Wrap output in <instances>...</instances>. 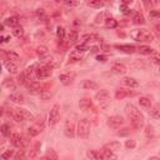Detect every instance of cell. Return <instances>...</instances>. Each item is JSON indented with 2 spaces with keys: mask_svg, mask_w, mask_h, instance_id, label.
I'll return each instance as SVG.
<instances>
[{
  "mask_svg": "<svg viewBox=\"0 0 160 160\" xmlns=\"http://www.w3.org/2000/svg\"><path fill=\"white\" fill-rule=\"evenodd\" d=\"M64 134L66 138H74L75 136V126L71 119H68L65 122V129H64Z\"/></svg>",
  "mask_w": 160,
  "mask_h": 160,
  "instance_id": "cell-11",
  "label": "cell"
},
{
  "mask_svg": "<svg viewBox=\"0 0 160 160\" xmlns=\"http://www.w3.org/2000/svg\"><path fill=\"white\" fill-rule=\"evenodd\" d=\"M80 86L82 89H85V90H98L99 89V84L95 82L94 80H84L80 84Z\"/></svg>",
  "mask_w": 160,
  "mask_h": 160,
  "instance_id": "cell-22",
  "label": "cell"
},
{
  "mask_svg": "<svg viewBox=\"0 0 160 160\" xmlns=\"http://www.w3.org/2000/svg\"><path fill=\"white\" fill-rule=\"evenodd\" d=\"M86 156L90 160H104L102 154L100 150H88L86 151Z\"/></svg>",
  "mask_w": 160,
  "mask_h": 160,
  "instance_id": "cell-24",
  "label": "cell"
},
{
  "mask_svg": "<svg viewBox=\"0 0 160 160\" xmlns=\"http://www.w3.org/2000/svg\"><path fill=\"white\" fill-rule=\"evenodd\" d=\"M150 16H160V11H156V10H150Z\"/></svg>",
  "mask_w": 160,
  "mask_h": 160,
  "instance_id": "cell-50",
  "label": "cell"
},
{
  "mask_svg": "<svg viewBox=\"0 0 160 160\" xmlns=\"http://www.w3.org/2000/svg\"><path fill=\"white\" fill-rule=\"evenodd\" d=\"M51 74H52V66H50L48 64H44L41 66H38V69H36V78H38V80L39 79L49 78Z\"/></svg>",
  "mask_w": 160,
  "mask_h": 160,
  "instance_id": "cell-6",
  "label": "cell"
},
{
  "mask_svg": "<svg viewBox=\"0 0 160 160\" xmlns=\"http://www.w3.org/2000/svg\"><path fill=\"white\" fill-rule=\"evenodd\" d=\"M115 48L125 54H132V52H135V50H138L134 45H130V44H120V45L118 44V45H115Z\"/></svg>",
  "mask_w": 160,
  "mask_h": 160,
  "instance_id": "cell-20",
  "label": "cell"
},
{
  "mask_svg": "<svg viewBox=\"0 0 160 160\" xmlns=\"http://www.w3.org/2000/svg\"><path fill=\"white\" fill-rule=\"evenodd\" d=\"M39 160H50V159H48V158H46V156H44V158H40V159H39Z\"/></svg>",
  "mask_w": 160,
  "mask_h": 160,
  "instance_id": "cell-54",
  "label": "cell"
},
{
  "mask_svg": "<svg viewBox=\"0 0 160 160\" xmlns=\"http://www.w3.org/2000/svg\"><path fill=\"white\" fill-rule=\"evenodd\" d=\"M56 38H58L60 41L64 40V38H65V29H64L62 26H58V28H56Z\"/></svg>",
  "mask_w": 160,
  "mask_h": 160,
  "instance_id": "cell-39",
  "label": "cell"
},
{
  "mask_svg": "<svg viewBox=\"0 0 160 160\" xmlns=\"http://www.w3.org/2000/svg\"><path fill=\"white\" fill-rule=\"evenodd\" d=\"M100 151H101V154H102L104 160H116V159H118V155H116L114 151H111V150H109V149H106V148H102Z\"/></svg>",
  "mask_w": 160,
  "mask_h": 160,
  "instance_id": "cell-23",
  "label": "cell"
},
{
  "mask_svg": "<svg viewBox=\"0 0 160 160\" xmlns=\"http://www.w3.org/2000/svg\"><path fill=\"white\" fill-rule=\"evenodd\" d=\"M14 160H25V152H24V150H19L14 155Z\"/></svg>",
  "mask_w": 160,
  "mask_h": 160,
  "instance_id": "cell-44",
  "label": "cell"
},
{
  "mask_svg": "<svg viewBox=\"0 0 160 160\" xmlns=\"http://www.w3.org/2000/svg\"><path fill=\"white\" fill-rule=\"evenodd\" d=\"M42 128H44L42 122H41V124H40V122H35L32 126H30V128L28 129V134H29L30 136H36L38 134H40V132L42 131Z\"/></svg>",
  "mask_w": 160,
  "mask_h": 160,
  "instance_id": "cell-21",
  "label": "cell"
},
{
  "mask_svg": "<svg viewBox=\"0 0 160 160\" xmlns=\"http://www.w3.org/2000/svg\"><path fill=\"white\" fill-rule=\"evenodd\" d=\"M4 28H5V24H1V26H0V31H4Z\"/></svg>",
  "mask_w": 160,
  "mask_h": 160,
  "instance_id": "cell-52",
  "label": "cell"
},
{
  "mask_svg": "<svg viewBox=\"0 0 160 160\" xmlns=\"http://www.w3.org/2000/svg\"><path fill=\"white\" fill-rule=\"evenodd\" d=\"M130 38L135 41H146V42H151L154 41L155 36L151 31L146 30V29H135L130 32Z\"/></svg>",
  "mask_w": 160,
  "mask_h": 160,
  "instance_id": "cell-3",
  "label": "cell"
},
{
  "mask_svg": "<svg viewBox=\"0 0 160 160\" xmlns=\"http://www.w3.org/2000/svg\"><path fill=\"white\" fill-rule=\"evenodd\" d=\"M159 158H160V156H159Z\"/></svg>",
  "mask_w": 160,
  "mask_h": 160,
  "instance_id": "cell-57",
  "label": "cell"
},
{
  "mask_svg": "<svg viewBox=\"0 0 160 160\" xmlns=\"http://www.w3.org/2000/svg\"><path fill=\"white\" fill-rule=\"evenodd\" d=\"M79 108H80V110H82V111L90 110V109L92 108V100H91L90 98H82V99H80V101H79Z\"/></svg>",
  "mask_w": 160,
  "mask_h": 160,
  "instance_id": "cell-19",
  "label": "cell"
},
{
  "mask_svg": "<svg viewBox=\"0 0 160 160\" xmlns=\"http://www.w3.org/2000/svg\"><path fill=\"white\" fill-rule=\"evenodd\" d=\"M159 71H160V65H159Z\"/></svg>",
  "mask_w": 160,
  "mask_h": 160,
  "instance_id": "cell-55",
  "label": "cell"
},
{
  "mask_svg": "<svg viewBox=\"0 0 160 160\" xmlns=\"http://www.w3.org/2000/svg\"><path fill=\"white\" fill-rule=\"evenodd\" d=\"M24 28L21 26V25H19V26H16V28H14L12 29V35L15 36V38H18V39H20V38H22L24 36Z\"/></svg>",
  "mask_w": 160,
  "mask_h": 160,
  "instance_id": "cell-35",
  "label": "cell"
},
{
  "mask_svg": "<svg viewBox=\"0 0 160 160\" xmlns=\"http://www.w3.org/2000/svg\"><path fill=\"white\" fill-rule=\"evenodd\" d=\"M132 22L136 24V25H142V24H145V19H144L142 14L136 11V12L134 14V16H132Z\"/></svg>",
  "mask_w": 160,
  "mask_h": 160,
  "instance_id": "cell-32",
  "label": "cell"
},
{
  "mask_svg": "<svg viewBox=\"0 0 160 160\" xmlns=\"http://www.w3.org/2000/svg\"><path fill=\"white\" fill-rule=\"evenodd\" d=\"M59 80H60V82L62 85H70L75 80V72H70V71L62 72V74L59 75Z\"/></svg>",
  "mask_w": 160,
  "mask_h": 160,
  "instance_id": "cell-9",
  "label": "cell"
},
{
  "mask_svg": "<svg viewBox=\"0 0 160 160\" xmlns=\"http://www.w3.org/2000/svg\"><path fill=\"white\" fill-rule=\"evenodd\" d=\"M10 40H11V36H10V35L2 34V35L0 36V42H8V41H10Z\"/></svg>",
  "mask_w": 160,
  "mask_h": 160,
  "instance_id": "cell-46",
  "label": "cell"
},
{
  "mask_svg": "<svg viewBox=\"0 0 160 160\" xmlns=\"http://www.w3.org/2000/svg\"><path fill=\"white\" fill-rule=\"evenodd\" d=\"M9 114H10V116H11L15 121H18V122H25V121H34V120H35L34 115H32L30 111H28L26 109H22V108L10 109Z\"/></svg>",
  "mask_w": 160,
  "mask_h": 160,
  "instance_id": "cell-2",
  "label": "cell"
},
{
  "mask_svg": "<svg viewBox=\"0 0 160 160\" xmlns=\"http://www.w3.org/2000/svg\"><path fill=\"white\" fill-rule=\"evenodd\" d=\"M104 25L106 29H114L118 26V21L114 19V18H106L104 20Z\"/></svg>",
  "mask_w": 160,
  "mask_h": 160,
  "instance_id": "cell-33",
  "label": "cell"
},
{
  "mask_svg": "<svg viewBox=\"0 0 160 160\" xmlns=\"http://www.w3.org/2000/svg\"><path fill=\"white\" fill-rule=\"evenodd\" d=\"M88 5L90 8H94V9H100L105 5L104 1H100V0H91V1H88Z\"/></svg>",
  "mask_w": 160,
  "mask_h": 160,
  "instance_id": "cell-38",
  "label": "cell"
},
{
  "mask_svg": "<svg viewBox=\"0 0 160 160\" xmlns=\"http://www.w3.org/2000/svg\"><path fill=\"white\" fill-rule=\"evenodd\" d=\"M149 114L152 119H160V102H156L154 104L150 110H149Z\"/></svg>",
  "mask_w": 160,
  "mask_h": 160,
  "instance_id": "cell-26",
  "label": "cell"
},
{
  "mask_svg": "<svg viewBox=\"0 0 160 160\" xmlns=\"http://www.w3.org/2000/svg\"><path fill=\"white\" fill-rule=\"evenodd\" d=\"M125 146H126L128 149L132 150V149H135V148H136V141H135V140H132V139H129V140H126V141H125Z\"/></svg>",
  "mask_w": 160,
  "mask_h": 160,
  "instance_id": "cell-43",
  "label": "cell"
},
{
  "mask_svg": "<svg viewBox=\"0 0 160 160\" xmlns=\"http://www.w3.org/2000/svg\"><path fill=\"white\" fill-rule=\"evenodd\" d=\"M64 5L68 8H75V6H79L80 2L79 1H64Z\"/></svg>",
  "mask_w": 160,
  "mask_h": 160,
  "instance_id": "cell-45",
  "label": "cell"
},
{
  "mask_svg": "<svg viewBox=\"0 0 160 160\" xmlns=\"http://www.w3.org/2000/svg\"><path fill=\"white\" fill-rule=\"evenodd\" d=\"M2 65H4V68H5L10 74H16V71H18V66H16L14 62H11V61L4 59V60H2Z\"/></svg>",
  "mask_w": 160,
  "mask_h": 160,
  "instance_id": "cell-27",
  "label": "cell"
},
{
  "mask_svg": "<svg viewBox=\"0 0 160 160\" xmlns=\"http://www.w3.org/2000/svg\"><path fill=\"white\" fill-rule=\"evenodd\" d=\"M159 58H160V55H159Z\"/></svg>",
  "mask_w": 160,
  "mask_h": 160,
  "instance_id": "cell-56",
  "label": "cell"
},
{
  "mask_svg": "<svg viewBox=\"0 0 160 160\" xmlns=\"http://www.w3.org/2000/svg\"><path fill=\"white\" fill-rule=\"evenodd\" d=\"M101 21H102V14L96 15V18H95V22H96V24H99V22H101Z\"/></svg>",
  "mask_w": 160,
  "mask_h": 160,
  "instance_id": "cell-49",
  "label": "cell"
},
{
  "mask_svg": "<svg viewBox=\"0 0 160 160\" xmlns=\"http://www.w3.org/2000/svg\"><path fill=\"white\" fill-rule=\"evenodd\" d=\"M0 131H1V135H2L4 138L10 136V135L12 134V132H11V126H10L9 124H2L1 128H0Z\"/></svg>",
  "mask_w": 160,
  "mask_h": 160,
  "instance_id": "cell-34",
  "label": "cell"
},
{
  "mask_svg": "<svg viewBox=\"0 0 160 160\" xmlns=\"http://www.w3.org/2000/svg\"><path fill=\"white\" fill-rule=\"evenodd\" d=\"M145 134H146V136L149 138H152L154 136V126L152 125H146L145 126Z\"/></svg>",
  "mask_w": 160,
  "mask_h": 160,
  "instance_id": "cell-42",
  "label": "cell"
},
{
  "mask_svg": "<svg viewBox=\"0 0 160 160\" xmlns=\"http://www.w3.org/2000/svg\"><path fill=\"white\" fill-rule=\"evenodd\" d=\"M36 54H38L40 58H44V56H46V55L49 54V50H48V48H46L45 45H40V46L36 48Z\"/></svg>",
  "mask_w": 160,
  "mask_h": 160,
  "instance_id": "cell-37",
  "label": "cell"
},
{
  "mask_svg": "<svg viewBox=\"0 0 160 160\" xmlns=\"http://www.w3.org/2000/svg\"><path fill=\"white\" fill-rule=\"evenodd\" d=\"M129 134V130L128 129H124V131H116V135L118 136H125Z\"/></svg>",
  "mask_w": 160,
  "mask_h": 160,
  "instance_id": "cell-48",
  "label": "cell"
},
{
  "mask_svg": "<svg viewBox=\"0 0 160 160\" xmlns=\"http://www.w3.org/2000/svg\"><path fill=\"white\" fill-rule=\"evenodd\" d=\"M124 118L120 116V115H112V116H109L108 118V126L111 128V129H119L121 125H124Z\"/></svg>",
  "mask_w": 160,
  "mask_h": 160,
  "instance_id": "cell-7",
  "label": "cell"
},
{
  "mask_svg": "<svg viewBox=\"0 0 160 160\" xmlns=\"http://www.w3.org/2000/svg\"><path fill=\"white\" fill-rule=\"evenodd\" d=\"M45 156L48 159H50V160H58V154H56V151L54 149H48Z\"/></svg>",
  "mask_w": 160,
  "mask_h": 160,
  "instance_id": "cell-40",
  "label": "cell"
},
{
  "mask_svg": "<svg viewBox=\"0 0 160 160\" xmlns=\"http://www.w3.org/2000/svg\"><path fill=\"white\" fill-rule=\"evenodd\" d=\"M95 99H96V101H98L99 104H105V102H108L109 99H110V92H109L106 89H101V90H99V91L95 94Z\"/></svg>",
  "mask_w": 160,
  "mask_h": 160,
  "instance_id": "cell-10",
  "label": "cell"
},
{
  "mask_svg": "<svg viewBox=\"0 0 160 160\" xmlns=\"http://www.w3.org/2000/svg\"><path fill=\"white\" fill-rule=\"evenodd\" d=\"M124 111H125L126 116L129 118V120H130V122H131L134 129L140 130V129L144 128V125H145L144 115L141 114V111L134 104H126L125 108H124Z\"/></svg>",
  "mask_w": 160,
  "mask_h": 160,
  "instance_id": "cell-1",
  "label": "cell"
},
{
  "mask_svg": "<svg viewBox=\"0 0 160 160\" xmlns=\"http://www.w3.org/2000/svg\"><path fill=\"white\" fill-rule=\"evenodd\" d=\"M9 100L12 101V102H16V104H22L25 101V96L20 91H14L9 95Z\"/></svg>",
  "mask_w": 160,
  "mask_h": 160,
  "instance_id": "cell-18",
  "label": "cell"
},
{
  "mask_svg": "<svg viewBox=\"0 0 160 160\" xmlns=\"http://www.w3.org/2000/svg\"><path fill=\"white\" fill-rule=\"evenodd\" d=\"M96 60H98V61H101V62H105V61L108 60V55H104V54H99V55L96 56Z\"/></svg>",
  "mask_w": 160,
  "mask_h": 160,
  "instance_id": "cell-47",
  "label": "cell"
},
{
  "mask_svg": "<svg viewBox=\"0 0 160 160\" xmlns=\"http://www.w3.org/2000/svg\"><path fill=\"white\" fill-rule=\"evenodd\" d=\"M2 86H4L5 89H9V90H15V89H16V84H15V81H14L11 78H6V79H4V81H2Z\"/></svg>",
  "mask_w": 160,
  "mask_h": 160,
  "instance_id": "cell-31",
  "label": "cell"
},
{
  "mask_svg": "<svg viewBox=\"0 0 160 160\" xmlns=\"http://www.w3.org/2000/svg\"><path fill=\"white\" fill-rule=\"evenodd\" d=\"M10 141H11V144H12L15 148H18V149H22V148L26 145L25 138H22L19 132H12V134L10 135Z\"/></svg>",
  "mask_w": 160,
  "mask_h": 160,
  "instance_id": "cell-8",
  "label": "cell"
},
{
  "mask_svg": "<svg viewBox=\"0 0 160 160\" xmlns=\"http://www.w3.org/2000/svg\"><path fill=\"white\" fill-rule=\"evenodd\" d=\"M121 84H122L124 86H128L129 89H132V88H138V86H139L138 80L134 79V78H130V76H124V78L121 79Z\"/></svg>",
  "mask_w": 160,
  "mask_h": 160,
  "instance_id": "cell-17",
  "label": "cell"
},
{
  "mask_svg": "<svg viewBox=\"0 0 160 160\" xmlns=\"http://www.w3.org/2000/svg\"><path fill=\"white\" fill-rule=\"evenodd\" d=\"M84 59H85V52H81L78 50L71 51L69 55V62H78V61H81Z\"/></svg>",
  "mask_w": 160,
  "mask_h": 160,
  "instance_id": "cell-14",
  "label": "cell"
},
{
  "mask_svg": "<svg viewBox=\"0 0 160 160\" xmlns=\"http://www.w3.org/2000/svg\"><path fill=\"white\" fill-rule=\"evenodd\" d=\"M81 39H82V42H85V44L94 42V41H98V42L102 41V38L98 34H86V35H82Z\"/></svg>",
  "mask_w": 160,
  "mask_h": 160,
  "instance_id": "cell-13",
  "label": "cell"
},
{
  "mask_svg": "<svg viewBox=\"0 0 160 160\" xmlns=\"http://www.w3.org/2000/svg\"><path fill=\"white\" fill-rule=\"evenodd\" d=\"M104 148H106V149H109V150H111V151L115 152V151H118V150L121 149V144L119 141H110V142H106L104 145Z\"/></svg>",
  "mask_w": 160,
  "mask_h": 160,
  "instance_id": "cell-30",
  "label": "cell"
},
{
  "mask_svg": "<svg viewBox=\"0 0 160 160\" xmlns=\"http://www.w3.org/2000/svg\"><path fill=\"white\" fill-rule=\"evenodd\" d=\"M156 30H158V31H160V22L156 25Z\"/></svg>",
  "mask_w": 160,
  "mask_h": 160,
  "instance_id": "cell-53",
  "label": "cell"
},
{
  "mask_svg": "<svg viewBox=\"0 0 160 160\" xmlns=\"http://www.w3.org/2000/svg\"><path fill=\"white\" fill-rule=\"evenodd\" d=\"M111 71L114 74H118V75H124L128 71V69L122 62H114L111 65Z\"/></svg>",
  "mask_w": 160,
  "mask_h": 160,
  "instance_id": "cell-16",
  "label": "cell"
},
{
  "mask_svg": "<svg viewBox=\"0 0 160 160\" xmlns=\"http://www.w3.org/2000/svg\"><path fill=\"white\" fill-rule=\"evenodd\" d=\"M134 95H135V91H132V90H126V89H122V88H120V89H118V90L115 91V98H116L118 100H121V99L128 98V96H134Z\"/></svg>",
  "mask_w": 160,
  "mask_h": 160,
  "instance_id": "cell-12",
  "label": "cell"
},
{
  "mask_svg": "<svg viewBox=\"0 0 160 160\" xmlns=\"http://www.w3.org/2000/svg\"><path fill=\"white\" fill-rule=\"evenodd\" d=\"M138 102H139V105H140L141 108H144V109H149V110H150V108L152 106L151 99H150L149 96H140L139 100H138Z\"/></svg>",
  "mask_w": 160,
  "mask_h": 160,
  "instance_id": "cell-25",
  "label": "cell"
},
{
  "mask_svg": "<svg viewBox=\"0 0 160 160\" xmlns=\"http://www.w3.org/2000/svg\"><path fill=\"white\" fill-rule=\"evenodd\" d=\"M14 150H6L1 154V160H6V159H10L11 156H14Z\"/></svg>",
  "mask_w": 160,
  "mask_h": 160,
  "instance_id": "cell-41",
  "label": "cell"
},
{
  "mask_svg": "<svg viewBox=\"0 0 160 160\" xmlns=\"http://www.w3.org/2000/svg\"><path fill=\"white\" fill-rule=\"evenodd\" d=\"M2 55H4V58H5L6 60H9V61H11V62H14V64L20 60L19 54L15 52V51H12V50H5V51H2Z\"/></svg>",
  "mask_w": 160,
  "mask_h": 160,
  "instance_id": "cell-15",
  "label": "cell"
},
{
  "mask_svg": "<svg viewBox=\"0 0 160 160\" xmlns=\"http://www.w3.org/2000/svg\"><path fill=\"white\" fill-rule=\"evenodd\" d=\"M59 119H60V105L54 104L52 108L50 109V112H49V116H48V125L50 128L55 126L58 124Z\"/></svg>",
  "mask_w": 160,
  "mask_h": 160,
  "instance_id": "cell-5",
  "label": "cell"
},
{
  "mask_svg": "<svg viewBox=\"0 0 160 160\" xmlns=\"http://www.w3.org/2000/svg\"><path fill=\"white\" fill-rule=\"evenodd\" d=\"M79 40V34L76 30H70L69 32V44H75Z\"/></svg>",
  "mask_w": 160,
  "mask_h": 160,
  "instance_id": "cell-36",
  "label": "cell"
},
{
  "mask_svg": "<svg viewBox=\"0 0 160 160\" xmlns=\"http://www.w3.org/2000/svg\"><path fill=\"white\" fill-rule=\"evenodd\" d=\"M4 24L5 25H8V26H11L12 29L14 28H16V26H19V18L18 16H9V18H6L5 20H4Z\"/></svg>",
  "mask_w": 160,
  "mask_h": 160,
  "instance_id": "cell-28",
  "label": "cell"
},
{
  "mask_svg": "<svg viewBox=\"0 0 160 160\" xmlns=\"http://www.w3.org/2000/svg\"><path fill=\"white\" fill-rule=\"evenodd\" d=\"M138 51H139V54H141V55H152V54L155 52V50H154L152 48L146 46V45L139 46V48H138Z\"/></svg>",
  "mask_w": 160,
  "mask_h": 160,
  "instance_id": "cell-29",
  "label": "cell"
},
{
  "mask_svg": "<svg viewBox=\"0 0 160 160\" xmlns=\"http://www.w3.org/2000/svg\"><path fill=\"white\" fill-rule=\"evenodd\" d=\"M76 134L79 138L81 139H88L90 135V121L86 118H82L79 120L78 122V128H76Z\"/></svg>",
  "mask_w": 160,
  "mask_h": 160,
  "instance_id": "cell-4",
  "label": "cell"
},
{
  "mask_svg": "<svg viewBox=\"0 0 160 160\" xmlns=\"http://www.w3.org/2000/svg\"><path fill=\"white\" fill-rule=\"evenodd\" d=\"M148 160H160V158L159 156H150Z\"/></svg>",
  "mask_w": 160,
  "mask_h": 160,
  "instance_id": "cell-51",
  "label": "cell"
}]
</instances>
